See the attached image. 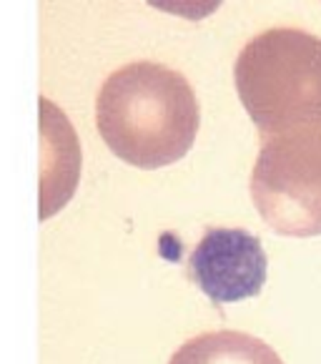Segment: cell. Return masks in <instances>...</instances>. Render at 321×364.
Masks as SVG:
<instances>
[{
  "label": "cell",
  "mask_w": 321,
  "mask_h": 364,
  "mask_svg": "<svg viewBox=\"0 0 321 364\" xmlns=\"http://www.w3.org/2000/svg\"><path fill=\"white\" fill-rule=\"evenodd\" d=\"M268 259L259 236L246 229H209L188 257L193 284L214 304L256 296L266 284Z\"/></svg>",
  "instance_id": "obj_4"
},
{
  "label": "cell",
  "mask_w": 321,
  "mask_h": 364,
  "mask_svg": "<svg viewBox=\"0 0 321 364\" xmlns=\"http://www.w3.org/2000/svg\"><path fill=\"white\" fill-rule=\"evenodd\" d=\"M251 198L276 234H321V129L263 139L251 171Z\"/></svg>",
  "instance_id": "obj_3"
},
{
  "label": "cell",
  "mask_w": 321,
  "mask_h": 364,
  "mask_svg": "<svg viewBox=\"0 0 321 364\" xmlns=\"http://www.w3.org/2000/svg\"><path fill=\"white\" fill-rule=\"evenodd\" d=\"M234 83L263 139L321 129V38L299 28L259 33L236 58Z\"/></svg>",
  "instance_id": "obj_2"
},
{
  "label": "cell",
  "mask_w": 321,
  "mask_h": 364,
  "mask_svg": "<svg viewBox=\"0 0 321 364\" xmlns=\"http://www.w3.org/2000/svg\"><path fill=\"white\" fill-rule=\"evenodd\" d=\"M40 139H43V173H40V221L58 214L75 193L80 173L78 139L65 118L48 98H40Z\"/></svg>",
  "instance_id": "obj_5"
},
{
  "label": "cell",
  "mask_w": 321,
  "mask_h": 364,
  "mask_svg": "<svg viewBox=\"0 0 321 364\" xmlns=\"http://www.w3.org/2000/svg\"><path fill=\"white\" fill-rule=\"evenodd\" d=\"M168 364H284L266 342L244 332H206L188 339Z\"/></svg>",
  "instance_id": "obj_6"
},
{
  "label": "cell",
  "mask_w": 321,
  "mask_h": 364,
  "mask_svg": "<svg viewBox=\"0 0 321 364\" xmlns=\"http://www.w3.org/2000/svg\"><path fill=\"white\" fill-rule=\"evenodd\" d=\"M201 124L196 93L181 73L141 60L106 78L96 126L106 146L136 168L171 166L191 151Z\"/></svg>",
  "instance_id": "obj_1"
}]
</instances>
